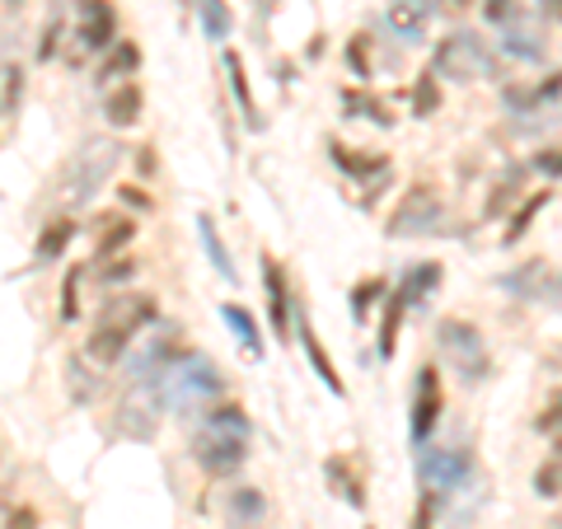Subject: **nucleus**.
<instances>
[{
    "label": "nucleus",
    "mask_w": 562,
    "mask_h": 529,
    "mask_svg": "<svg viewBox=\"0 0 562 529\" xmlns=\"http://www.w3.org/2000/svg\"><path fill=\"white\" fill-rule=\"evenodd\" d=\"M146 390H155L160 408H169V413H198L211 398H221L225 380H221L216 361L202 357V351H179V357H169L160 365V375H155Z\"/></svg>",
    "instance_id": "f257e3e1"
},
{
    "label": "nucleus",
    "mask_w": 562,
    "mask_h": 529,
    "mask_svg": "<svg viewBox=\"0 0 562 529\" xmlns=\"http://www.w3.org/2000/svg\"><path fill=\"white\" fill-rule=\"evenodd\" d=\"M441 5H446V10H469L473 0H441Z\"/></svg>",
    "instance_id": "49530a36"
},
{
    "label": "nucleus",
    "mask_w": 562,
    "mask_h": 529,
    "mask_svg": "<svg viewBox=\"0 0 562 529\" xmlns=\"http://www.w3.org/2000/svg\"><path fill=\"white\" fill-rule=\"evenodd\" d=\"M436 109H441V90H436L431 70H422L417 85H413V117H431Z\"/></svg>",
    "instance_id": "7c9ffc66"
},
{
    "label": "nucleus",
    "mask_w": 562,
    "mask_h": 529,
    "mask_svg": "<svg viewBox=\"0 0 562 529\" xmlns=\"http://www.w3.org/2000/svg\"><path fill=\"white\" fill-rule=\"evenodd\" d=\"M549 529H562V525H558V520H549Z\"/></svg>",
    "instance_id": "de8ad7c7"
},
{
    "label": "nucleus",
    "mask_w": 562,
    "mask_h": 529,
    "mask_svg": "<svg viewBox=\"0 0 562 529\" xmlns=\"http://www.w3.org/2000/svg\"><path fill=\"white\" fill-rule=\"evenodd\" d=\"M103 117H109L113 127H132V122L140 117V90L136 85H117V90L103 99Z\"/></svg>",
    "instance_id": "412c9836"
},
{
    "label": "nucleus",
    "mask_w": 562,
    "mask_h": 529,
    "mask_svg": "<svg viewBox=\"0 0 562 529\" xmlns=\"http://www.w3.org/2000/svg\"><path fill=\"white\" fill-rule=\"evenodd\" d=\"M122 150L117 140H90L70 155V165L61 169V183H57V202L61 206H85L94 202V192L113 179V169L122 165Z\"/></svg>",
    "instance_id": "20e7f679"
},
{
    "label": "nucleus",
    "mask_w": 562,
    "mask_h": 529,
    "mask_svg": "<svg viewBox=\"0 0 562 529\" xmlns=\"http://www.w3.org/2000/svg\"><path fill=\"white\" fill-rule=\"evenodd\" d=\"M431 14H436V0H394L390 5V29L398 33V38H408V43H417L422 33H427V24H431Z\"/></svg>",
    "instance_id": "4468645a"
},
{
    "label": "nucleus",
    "mask_w": 562,
    "mask_h": 529,
    "mask_svg": "<svg viewBox=\"0 0 562 529\" xmlns=\"http://www.w3.org/2000/svg\"><path fill=\"white\" fill-rule=\"evenodd\" d=\"M136 66H140V47H136V43H113L109 61L99 66V85H113L117 76H132Z\"/></svg>",
    "instance_id": "a878e982"
},
{
    "label": "nucleus",
    "mask_w": 562,
    "mask_h": 529,
    "mask_svg": "<svg viewBox=\"0 0 562 529\" xmlns=\"http://www.w3.org/2000/svg\"><path fill=\"white\" fill-rule=\"evenodd\" d=\"M539 5H543V20L553 24V20H558V0H539Z\"/></svg>",
    "instance_id": "a18cd8bd"
},
{
    "label": "nucleus",
    "mask_w": 562,
    "mask_h": 529,
    "mask_svg": "<svg viewBox=\"0 0 562 529\" xmlns=\"http://www.w3.org/2000/svg\"><path fill=\"white\" fill-rule=\"evenodd\" d=\"M553 202V188H543V192H535V198L530 202H525L520 211H516V216H512V225H506V235H502V244H516V239H525V230H530V221L539 216V211L543 206H549Z\"/></svg>",
    "instance_id": "c85d7f7f"
},
{
    "label": "nucleus",
    "mask_w": 562,
    "mask_h": 529,
    "mask_svg": "<svg viewBox=\"0 0 562 529\" xmlns=\"http://www.w3.org/2000/svg\"><path fill=\"white\" fill-rule=\"evenodd\" d=\"M231 29H235V20H231V10H225V0H202V33L211 43H225L231 38Z\"/></svg>",
    "instance_id": "c756f323"
},
{
    "label": "nucleus",
    "mask_w": 562,
    "mask_h": 529,
    "mask_svg": "<svg viewBox=\"0 0 562 529\" xmlns=\"http://www.w3.org/2000/svg\"><path fill=\"white\" fill-rule=\"evenodd\" d=\"M436 421H441V375L431 365L417 370V390H413V413H408V436L413 446H427Z\"/></svg>",
    "instance_id": "1a4fd4ad"
},
{
    "label": "nucleus",
    "mask_w": 562,
    "mask_h": 529,
    "mask_svg": "<svg viewBox=\"0 0 562 529\" xmlns=\"http://www.w3.org/2000/svg\"><path fill=\"white\" fill-rule=\"evenodd\" d=\"M502 291H512L516 300H525V305H558V268L553 262H525V268H516L512 277H502Z\"/></svg>",
    "instance_id": "9d476101"
},
{
    "label": "nucleus",
    "mask_w": 562,
    "mask_h": 529,
    "mask_svg": "<svg viewBox=\"0 0 562 529\" xmlns=\"http://www.w3.org/2000/svg\"><path fill=\"white\" fill-rule=\"evenodd\" d=\"M295 333H301V342H305V357H310V365H314V370H319L324 390L342 398V394H347V390H342V375H338V365H333V357H328V351H324V342H319V338H314V328H310V324L301 319V324H295Z\"/></svg>",
    "instance_id": "f3484780"
},
{
    "label": "nucleus",
    "mask_w": 562,
    "mask_h": 529,
    "mask_svg": "<svg viewBox=\"0 0 562 529\" xmlns=\"http://www.w3.org/2000/svg\"><path fill=\"white\" fill-rule=\"evenodd\" d=\"M431 70L446 80H497V57H492V47L479 38V33H450V38L436 43L431 52Z\"/></svg>",
    "instance_id": "39448f33"
},
{
    "label": "nucleus",
    "mask_w": 562,
    "mask_h": 529,
    "mask_svg": "<svg viewBox=\"0 0 562 529\" xmlns=\"http://www.w3.org/2000/svg\"><path fill=\"white\" fill-rule=\"evenodd\" d=\"M150 319H155V300L150 295H117V300H109V305L99 309V319H94L90 342H85V361H94V365L122 361L127 357V347H132V338Z\"/></svg>",
    "instance_id": "f03ea898"
},
{
    "label": "nucleus",
    "mask_w": 562,
    "mask_h": 529,
    "mask_svg": "<svg viewBox=\"0 0 562 529\" xmlns=\"http://www.w3.org/2000/svg\"><path fill=\"white\" fill-rule=\"evenodd\" d=\"M384 295V281L380 277H371V281H361L357 291H351V314H357V324L371 314V300H380Z\"/></svg>",
    "instance_id": "f704fd0d"
},
{
    "label": "nucleus",
    "mask_w": 562,
    "mask_h": 529,
    "mask_svg": "<svg viewBox=\"0 0 562 529\" xmlns=\"http://www.w3.org/2000/svg\"><path fill=\"white\" fill-rule=\"evenodd\" d=\"M342 109L351 113V117H366V122H375V127H394V113H390V103L384 99H375V94H366V90H347L342 94Z\"/></svg>",
    "instance_id": "b1692460"
},
{
    "label": "nucleus",
    "mask_w": 562,
    "mask_h": 529,
    "mask_svg": "<svg viewBox=\"0 0 562 529\" xmlns=\"http://www.w3.org/2000/svg\"><path fill=\"white\" fill-rule=\"evenodd\" d=\"M198 230H202V249H206V258H211V268H216L225 281H235L239 272H235V262H231V249H225V239H221V230H216V221L211 216H198Z\"/></svg>",
    "instance_id": "4be33fe9"
},
{
    "label": "nucleus",
    "mask_w": 562,
    "mask_h": 529,
    "mask_svg": "<svg viewBox=\"0 0 562 529\" xmlns=\"http://www.w3.org/2000/svg\"><path fill=\"white\" fill-rule=\"evenodd\" d=\"M535 427H539L543 436H549V440H558V398H553V403H549V408H543V413H539V421H535Z\"/></svg>",
    "instance_id": "ea45409f"
},
{
    "label": "nucleus",
    "mask_w": 562,
    "mask_h": 529,
    "mask_svg": "<svg viewBox=\"0 0 562 529\" xmlns=\"http://www.w3.org/2000/svg\"><path fill=\"white\" fill-rule=\"evenodd\" d=\"M347 61L357 66V76H361V80L371 76V57H366V38H351V47H347Z\"/></svg>",
    "instance_id": "4c0bfd02"
},
{
    "label": "nucleus",
    "mask_w": 562,
    "mask_h": 529,
    "mask_svg": "<svg viewBox=\"0 0 562 529\" xmlns=\"http://www.w3.org/2000/svg\"><path fill=\"white\" fill-rule=\"evenodd\" d=\"M333 165H338L342 173H351V179H357V183H380L384 179V173H390V160H384V155L380 150H347V146H338V140H333Z\"/></svg>",
    "instance_id": "ddd939ff"
},
{
    "label": "nucleus",
    "mask_w": 562,
    "mask_h": 529,
    "mask_svg": "<svg viewBox=\"0 0 562 529\" xmlns=\"http://www.w3.org/2000/svg\"><path fill=\"white\" fill-rule=\"evenodd\" d=\"M173 357V351H169V338L165 342H146V347H140L136 351V357H132V375L140 380V384H150L155 375H160V365Z\"/></svg>",
    "instance_id": "cd10ccee"
},
{
    "label": "nucleus",
    "mask_w": 562,
    "mask_h": 529,
    "mask_svg": "<svg viewBox=\"0 0 562 529\" xmlns=\"http://www.w3.org/2000/svg\"><path fill=\"white\" fill-rule=\"evenodd\" d=\"M70 239H76V221H70V216L47 221L43 235H38V249H33V258H38V262H57V258L70 249Z\"/></svg>",
    "instance_id": "6ab92c4d"
},
{
    "label": "nucleus",
    "mask_w": 562,
    "mask_h": 529,
    "mask_svg": "<svg viewBox=\"0 0 562 529\" xmlns=\"http://www.w3.org/2000/svg\"><path fill=\"white\" fill-rule=\"evenodd\" d=\"M225 76H231V90H235V99H239L244 117H249V127L262 132V113H258V103H254V90H249V76H244L239 52H225Z\"/></svg>",
    "instance_id": "aec40b11"
},
{
    "label": "nucleus",
    "mask_w": 562,
    "mask_h": 529,
    "mask_svg": "<svg viewBox=\"0 0 562 529\" xmlns=\"http://www.w3.org/2000/svg\"><path fill=\"white\" fill-rule=\"evenodd\" d=\"M132 239H136V221L122 216V211H103V216H99V235H94V254L113 258L117 249H127Z\"/></svg>",
    "instance_id": "2eb2a0df"
},
{
    "label": "nucleus",
    "mask_w": 562,
    "mask_h": 529,
    "mask_svg": "<svg viewBox=\"0 0 562 529\" xmlns=\"http://www.w3.org/2000/svg\"><path fill=\"white\" fill-rule=\"evenodd\" d=\"M122 202H136V206H150L146 198H140V192L136 188H122Z\"/></svg>",
    "instance_id": "c03bdc74"
},
{
    "label": "nucleus",
    "mask_w": 562,
    "mask_h": 529,
    "mask_svg": "<svg viewBox=\"0 0 562 529\" xmlns=\"http://www.w3.org/2000/svg\"><path fill=\"white\" fill-rule=\"evenodd\" d=\"M192 454H198V464L206 473H216V479L235 473L244 460H249V417H244V408L206 413V427L198 436V446H192Z\"/></svg>",
    "instance_id": "7ed1b4c3"
},
{
    "label": "nucleus",
    "mask_w": 562,
    "mask_h": 529,
    "mask_svg": "<svg viewBox=\"0 0 562 529\" xmlns=\"http://www.w3.org/2000/svg\"><path fill=\"white\" fill-rule=\"evenodd\" d=\"M502 52L506 57H520V61H543V43L535 38V33H525L520 20L502 29Z\"/></svg>",
    "instance_id": "393cba45"
},
{
    "label": "nucleus",
    "mask_w": 562,
    "mask_h": 529,
    "mask_svg": "<svg viewBox=\"0 0 562 529\" xmlns=\"http://www.w3.org/2000/svg\"><path fill=\"white\" fill-rule=\"evenodd\" d=\"M221 319H225V328H231L235 338L244 342V351H249V357H262V333H258V324H254V314H249V309L221 305Z\"/></svg>",
    "instance_id": "5701e85b"
},
{
    "label": "nucleus",
    "mask_w": 562,
    "mask_h": 529,
    "mask_svg": "<svg viewBox=\"0 0 562 529\" xmlns=\"http://www.w3.org/2000/svg\"><path fill=\"white\" fill-rule=\"evenodd\" d=\"M417 469H422V483L427 487H436V492H450V487H464L469 483V473H473V460L464 450H422V460H417Z\"/></svg>",
    "instance_id": "9b49d317"
},
{
    "label": "nucleus",
    "mask_w": 562,
    "mask_h": 529,
    "mask_svg": "<svg viewBox=\"0 0 562 529\" xmlns=\"http://www.w3.org/2000/svg\"><path fill=\"white\" fill-rule=\"evenodd\" d=\"M436 286H441V262H413L408 277L398 281V295H403V305H422V300H431Z\"/></svg>",
    "instance_id": "dca6fc26"
},
{
    "label": "nucleus",
    "mask_w": 562,
    "mask_h": 529,
    "mask_svg": "<svg viewBox=\"0 0 562 529\" xmlns=\"http://www.w3.org/2000/svg\"><path fill=\"white\" fill-rule=\"evenodd\" d=\"M5 529H38V510H33V506H20V510H14V516L5 520Z\"/></svg>",
    "instance_id": "58836bf2"
},
{
    "label": "nucleus",
    "mask_w": 562,
    "mask_h": 529,
    "mask_svg": "<svg viewBox=\"0 0 562 529\" xmlns=\"http://www.w3.org/2000/svg\"><path fill=\"white\" fill-rule=\"evenodd\" d=\"M24 99V76L14 66H0V117H10Z\"/></svg>",
    "instance_id": "2f4dec72"
},
{
    "label": "nucleus",
    "mask_w": 562,
    "mask_h": 529,
    "mask_svg": "<svg viewBox=\"0 0 562 529\" xmlns=\"http://www.w3.org/2000/svg\"><path fill=\"white\" fill-rule=\"evenodd\" d=\"M262 286H268V314H272V328H277V338L286 342V333H291V291H286V277H281V262L272 254H262Z\"/></svg>",
    "instance_id": "f8f14e48"
},
{
    "label": "nucleus",
    "mask_w": 562,
    "mask_h": 529,
    "mask_svg": "<svg viewBox=\"0 0 562 529\" xmlns=\"http://www.w3.org/2000/svg\"><path fill=\"white\" fill-rule=\"evenodd\" d=\"M127 277H136V262H127V258H117L109 272H103L99 281H127Z\"/></svg>",
    "instance_id": "79ce46f5"
},
{
    "label": "nucleus",
    "mask_w": 562,
    "mask_h": 529,
    "mask_svg": "<svg viewBox=\"0 0 562 529\" xmlns=\"http://www.w3.org/2000/svg\"><path fill=\"white\" fill-rule=\"evenodd\" d=\"M80 268H70L66 272V286H61V319L70 324V319H76V314H80Z\"/></svg>",
    "instance_id": "c9c22d12"
},
{
    "label": "nucleus",
    "mask_w": 562,
    "mask_h": 529,
    "mask_svg": "<svg viewBox=\"0 0 562 529\" xmlns=\"http://www.w3.org/2000/svg\"><path fill=\"white\" fill-rule=\"evenodd\" d=\"M328 479H333V487L342 492V502H351V506H366L361 479H347V464H342V460H333V464H328Z\"/></svg>",
    "instance_id": "72a5a7b5"
},
{
    "label": "nucleus",
    "mask_w": 562,
    "mask_h": 529,
    "mask_svg": "<svg viewBox=\"0 0 562 529\" xmlns=\"http://www.w3.org/2000/svg\"><path fill=\"white\" fill-rule=\"evenodd\" d=\"M117 38V14L109 0H80L76 5V43L80 57H94V52H109Z\"/></svg>",
    "instance_id": "6e6552de"
},
{
    "label": "nucleus",
    "mask_w": 562,
    "mask_h": 529,
    "mask_svg": "<svg viewBox=\"0 0 562 529\" xmlns=\"http://www.w3.org/2000/svg\"><path fill=\"white\" fill-rule=\"evenodd\" d=\"M436 342H441V357L454 365V375L464 384H483L492 375V357H487V342L483 333L464 324V319H446L436 328Z\"/></svg>",
    "instance_id": "423d86ee"
},
{
    "label": "nucleus",
    "mask_w": 562,
    "mask_h": 529,
    "mask_svg": "<svg viewBox=\"0 0 562 529\" xmlns=\"http://www.w3.org/2000/svg\"><path fill=\"white\" fill-rule=\"evenodd\" d=\"M483 14H487V20L492 24H516L520 20V10H516V0H487V5H483Z\"/></svg>",
    "instance_id": "e433bc0d"
},
{
    "label": "nucleus",
    "mask_w": 562,
    "mask_h": 529,
    "mask_svg": "<svg viewBox=\"0 0 562 529\" xmlns=\"http://www.w3.org/2000/svg\"><path fill=\"white\" fill-rule=\"evenodd\" d=\"M535 492L543 502H558V492H562V464H558V454H549V460L539 464L535 473Z\"/></svg>",
    "instance_id": "473e14b6"
},
{
    "label": "nucleus",
    "mask_w": 562,
    "mask_h": 529,
    "mask_svg": "<svg viewBox=\"0 0 562 529\" xmlns=\"http://www.w3.org/2000/svg\"><path fill=\"white\" fill-rule=\"evenodd\" d=\"M535 169H539V173H549V183H553V179H558V146L539 150V155H535Z\"/></svg>",
    "instance_id": "a19ab883"
},
{
    "label": "nucleus",
    "mask_w": 562,
    "mask_h": 529,
    "mask_svg": "<svg viewBox=\"0 0 562 529\" xmlns=\"http://www.w3.org/2000/svg\"><path fill=\"white\" fill-rule=\"evenodd\" d=\"M262 516H268V497H262L258 487L231 492V506H225V520H231V529H254Z\"/></svg>",
    "instance_id": "a211bd4d"
},
{
    "label": "nucleus",
    "mask_w": 562,
    "mask_h": 529,
    "mask_svg": "<svg viewBox=\"0 0 562 529\" xmlns=\"http://www.w3.org/2000/svg\"><path fill=\"white\" fill-rule=\"evenodd\" d=\"M403 309H408V305H403V295H398V291H394L390 300H384V324H380V357H384V361H390V357H394V347H398Z\"/></svg>",
    "instance_id": "bb28decb"
},
{
    "label": "nucleus",
    "mask_w": 562,
    "mask_h": 529,
    "mask_svg": "<svg viewBox=\"0 0 562 529\" xmlns=\"http://www.w3.org/2000/svg\"><path fill=\"white\" fill-rule=\"evenodd\" d=\"M446 221V202L441 192L427 188V183H413L408 192H403V202L394 206L390 216V235L394 239H417V235H436Z\"/></svg>",
    "instance_id": "0eeeda50"
},
{
    "label": "nucleus",
    "mask_w": 562,
    "mask_h": 529,
    "mask_svg": "<svg viewBox=\"0 0 562 529\" xmlns=\"http://www.w3.org/2000/svg\"><path fill=\"white\" fill-rule=\"evenodd\" d=\"M431 510H436V497L427 492V497H422V506H417V529H431Z\"/></svg>",
    "instance_id": "37998d69"
}]
</instances>
